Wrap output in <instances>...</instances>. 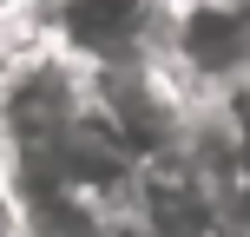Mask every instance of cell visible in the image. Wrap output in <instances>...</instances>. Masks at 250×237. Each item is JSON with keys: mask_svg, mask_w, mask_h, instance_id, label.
<instances>
[{"mask_svg": "<svg viewBox=\"0 0 250 237\" xmlns=\"http://www.w3.org/2000/svg\"><path fill=\"white\" fill-rule=\"evenodd\" d=\"M86 119H92L86 66H73L53 46H33L7 66V79H0V158H46Z\"/></svg>", "mask_w": 250, "mask_h": 237, "instance_id": "cell-1", "label": "cell"}, {"mask_svg": "<svg viewBox=\"0 0 250 237\" xmlns=\"http://www.w3.org/2000/svg\"><path fill=\"white\" fill-rule=\"evenodd\" d=\"M165 20H171V0H40L46 46L86 73L158 60Z\"/></svg>", "mask_w": 250, "mask_h": 237, "instance_id": "cell-2", "label": "cell"}, {"mask_svg": "<svg viewBox=\"0 0 250 237\" xmlns=\"http://www.w3.org/2000/svg\"><path fill=\"white\" fill-rule=\"evenodd\" d=\"M46 46V26H40V0H0V79L20 53Z\"/></svg>", "mask_w": 250, "mask_h": 237, "instance_id": "cell-3", "label": "cell"}, {"mask_svg": "<svg viewBox=\"0 0 250 237\" xmlns=\"http://www.w3.org/2000/svg\"><path fill=\"white\" fill-rule=\"evenodd\" d=\"M217 237H250V165L217 191Z\"/></svg>", "mask_w": 250, "mask_h": 237, "instance_id": "cell-4", "label": "cell"}, {"mask_svg": "<svg viewBox=\"0 0 250 237\" xmlns=\"http://www.w3.org/2000/svg\"><path fill=\"white\" fill-rule=\"evenodd\" d=\"M0 237H20V224H13V211H7V198H0Z\"/></svg>", "mask_w": 250, "mask_h": 237, "instance_id": "cell-5", "label": "cell"}]
</instances>
